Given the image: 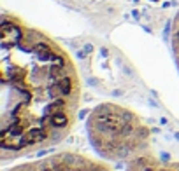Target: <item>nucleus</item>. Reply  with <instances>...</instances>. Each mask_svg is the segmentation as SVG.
Wrapping results in <instances>:
<instances>
[{
  "label": "nucleus",
  "instance_id": "obj_1",
  "mask_svg": "<svg viewBox=\"0 0 179 171\" xmlns=\"http://www.w3.org/2000/svg\"><path fill=\"white\" fill-rule=\"evenodd\" d=\"M0 159L60 143L77 121L81 82L67 49L49 33L4 12L0 28Z\"/></svg>",
  "mask_w": 179,
  "mask_h": 171
},
{
  "label": "nucleus",
  "instance_id": "obj_2",
  "mask_svg": "<svg viewBox=\"0 0 179 171\" xmlns=\"http://www.w3.org/2000/svg\"><path fill=\"white\" fill-rule=\"evenodd\" d=\"M88 138L100 157L128 164L151 152V134L135 112L114 103H102L86 121Z\"/></svg>",
  "mask_w": 179,
  "mask_h": 171
},
{
  "label": "nucleus",
  "instance_id": "obj_3",
  "mask_svg": "<svg viewBox=\"0 0 179 171\" xmlns=\"http://www.w3.org/2000/svg\"><path fill=\"white\" fill-rule=\"evenodd\" d=\"M7 171H113V168L90 155L65 150L18 164Z\"/></svg>",
  "mask_w": 179,
  "mask_h": 171
},
{
  "label": "nucleus",
  "instance_id": "obj_4",
  "mask_svg": "<svg viewBox=\"0 0 179 171\" xmlns=\"http://www.w3.org/2000/svg\"><path fill=\"white\" fill-rule=\"evenodd\" d=\"M125 171H179V162L162 161L153 154H146L128 162Z\"/></svg>",
  "mask_w": 179,
  "mask_h": 171
},
{
  "label": "nucleus",
  "instance_id": "obj_5",
  "mask_svg": "<svg viewBox=\"0 0 179 171\" xmlns=\"http://www.w3.org/2000/svg\"><path fill=\"white\" fill-rule=\"evenodd\" d=\"M170 49H172L174 61H176L179 70V11L176 12L172 25H170Z\"/></svg>",
  "mask_w": 179,
  "mask_h": 171
}]
</instances>
